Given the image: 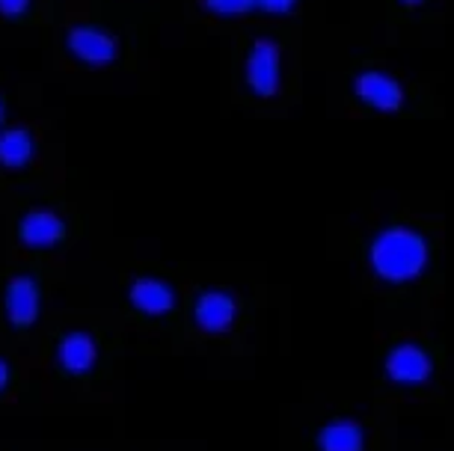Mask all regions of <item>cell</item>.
<instances>
[{
  "label": "cell",
  "instance_id": "cell-1",
  "mask_svg": "<svg viewBox=\"0 0 454 451\" xmlns=\"http://www.w3.org/2000/svg\"><path fill=\"white\" fill-rule=\"evenodd\" d=\"M372 265L389 283H407L427 265V244L413 229H387L372 246Z\"/></svg>",
  "mask_w": 454,
  "mask_h": 451
},
{
  "label": "cell",
  "instance_id": "cell-2",
  "mask_svg": "<svg viewBox=\"0 0 454 451\" xmlns=\"http://www.w3.org/2000/svg\"><path fill=\"white\" fill-rule=\"evenodd\" d=\"M247 81L255 96H273L279 89V51L273 42H255L247 63Z\"/></svg>",
  "mask_w": 454,
  "mask_h": 451
},
{
  "label": "cell",
  "instance_id": "cell-3",
  "mask_svg": "<svg viewBox=\"0 0 454 451\" xmlns=\"http://www.w3.org/2000/svg\"><path fill=\"white\" fill-rule=\"evenodd\" d=\"M68 48H72L74 57L90 66H107V63H114V57H116L114 36H107V33L98 27H74L68 33Z\"/></svg>",
  "mask_w": 454,
  "mask_h": 451
},
{
  "label": "cell",
  "instance_id": "cell-4",
  "mask_svg": "<svg viewBox=\"0 0 454 451\" xmlns=\"http://www.w3.org/2000/svg\"><path fill=\"white\" fill-rule=\"evenodd\" d=\"M356 96L363 98L365 105L383 110V113H392V110H398L401 101H404V89H401V83L395 78H389V74L365 72L356 78Z\"/></svg>",
  "mask_w": 454,
  "mask_h": 451
},
{
  "label": "cell",
  "instance_id": "cell-5",
  "mask_svg": "<svg viewBox=\"0 0 454 451\" xmlns=\"http://www.w3.org/2000/svg\"><path fill=\"white\" fill-rule=\"evenodd\" d=\"M6 315L15 327H27L39 315V285L30 276H15L6 288Z\"/></svg>",
  "mask_w": 454,
  "mask_h": 451
},
{
  "label": "cell",
  "instance_id": "cell-6",
  "mask_svg": "<svg viewBox=\"0 0 454 451\" xmlns=\"http://www.w3.org/2000/svg\"><path fill=\"white\" fill-rule=\"evenodd\" d=\"M387 371L395 383H407V386H413V383L427 380V374H431V356L416 345H401L389 354Z\"/></svg>",
  "mask_w": 454,
  "mask_h": 451
},
{
  "label": "cell",
  "instance_id": "cell-7",
  "mask_svg": "<svg viewBox=\"0 0 454 451\" xmlns=\"http://www.w3.org/2000/svg\"><path fill=\"white\" fill-rule=\"evenodd\" d=\"M235 315H238V306L226 292H205L200 300H196V324L202 330H208V333L229 330Z\"/></svg>",
  "mask_w": 454,
  "mask_h": 451
},
{
  "label": "cell",
  "instance_id": "cell-8",
  "mask_svg": "<svg viewBox=\"0 0 454 451\" xmlns=\"http://www.w3.org/2000/svg\"><path fill=\"white\" fill-rule=\"evenodd\" d=\"M131 303L145 315H167L176 306V294L160 279H137L131 285Z\"/></svg>",
  "mask_w": 454,
  "mask_h": 451
},
{
  "label": "cell",
  "instance_id": "cell-9",
  "mask_svg": "<svg viewBox=\"0 0 454 451\" xmlns=\"http://www.w3.org/2000/svg\"><path fill=\"white\" fill-rule=\"evenodd\" d=\"M59 365L72 374H87L96 365V342L87 333H72L59 342Z\"/></svg>",
  "mask_w": 454,
  "mask_h": 451
},
{
  "label": "cell",
  "instance_id": "cell-10",
  "mask_svg": "<svg viewBox=\"0 0 454 451\" xmlns=\"http://www.w3.org/2000/svg\"><path fill=\"white\" fill-rule=\"evenodd\" d=\"M63 237V220L51 211H33L21 223V241L27 246H51Z\"/></svg>",
  "mask_w": 454,
  "mask_h": 451
},
{
  "label": "cell",
  "instance_id": "cell-11",
  "mask_svg": "<svg viewBox=\"0 0 454 451\" xmlns=\"http://www.w3.org/2000/svg\"><path fill=\"white\" fill-rule=\"evenodd\" d=\"M321 451H363V431L356 422H333L321 431L318 437Z\"/></svg>",
  "mask_w": 454,
  "mask_h": 451
},
{
  "label": "cell",
  "instance_id": "cell-12",
  "mask_svg": "<svg viewBox=\"0 0 454 451\" xmlns=\"http://www.w3.org/2000/svg\"><path fill=\"white\" fill-rule=\"evenodd\" d=\"M33 158V137L24 128H10L0 134V164L19 169Z\"/></svg>",
  "mask_w": 454,
  "mask_h": 451
},
{
  "label": "cell",
  "instance_id": "cell-13",
  "mask_svg": "<svg viewBox=\"0 0 454 451\" xmlns=\"http://www.w3.org/2000/svg\"><path fill=\"white\" fill-rule=\"evenodd\" d=\"M205 6L217 15H244V12L255 10L259 0H205Z\"/></svg>",
  "mask_w": 454,
  "mask_h": 451
},
{
  "label": "cell",
  "instance_id": "cell-14",
  "mask_svg": "<svg viewBox=\"0 0 454 451\" xmlns=\"http://www.w3.org/2000/svg\"><path fill=\"white\" fill-rule=\"evenodd\" d=\"M30 0H0V12L6 15V19H19V15L27 12Z\"/></svg>",
  "mask_w": 454,
  "mask_h": 451
},
{
  "label": "cell",
  "instance_id": "cell-15",
  "mask_svg": "<svg viewBox=\"0 0 454 451\" xmlns=\"http://www.w3.org/2000/svg\"><path fill=\"white\" fill-rule=\"evenodd\" d=\"M297 0H259V6L264 12H273V15H286Z\"/></svg>",
  "mask_w": 454,
  "mask_h": 451
},
{
  "label": "cell",
  "instance_id": "cell-16",
  "mask_svg": "<svg viewBox=\"0 0 454 451\" xmlns=\"http://www.w3.org/2000/svg\"><path fill=\"white\" fill-rule=\"evenodd\" d=\"M6 383H10V365H6L4 360H0V393H4Z\"/></svg>",
  "mask_w": 454,
  "mask_h": 451
},
{
  "label": "cell",
  "instance_id": "cell-17",
  "mask_svg": "<svg viewBox=\"0 0 454 451\" xmlns=\"http://www.w3.org/2000/svg\"><path fill=\"white\" fill-rule=\"evenodd\" d=\"M407 4H419V0H407Z\"/></svg>",
  "mask_w": 454,
  "mask_h": 451
},
{
  "label": "cell",
  "instance_id": "cell-18",
  "mask_svg": "<svg viewBox=\"0 0 454 451\" xmlns=\"http://www.w3.org/2000/svg\"><path fill=\"white\" fill-rule=\"evenodd\" d=\"M0 119H4V107H0Z\"/></svg>",
  "mask_w": 454,
  "mask_h": 451
}]
</instances>
